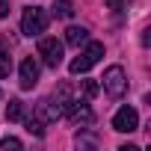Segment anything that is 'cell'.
Returning <instances> with one entry per match:
<instances>
[{"label": "cell", "mask_w": 151, "mask_h": 151, "mask_svg": "<svg viewBox=\"0 0 151 151\" xmlns=\"http://www.w3.org/2000/svg\"><path fill=\"white\" fill-rule=\"evenodd\" d=\"M62 116H68L71 124H92V119H95V113H92V107L86 101H74V98L65 104Z\"/></svg>", "instance_id": "277c9868"}, {"label": "cell", "mask_w": 151, "mask_h": 151, "mask_svg": "<svg viewBox=\"0 0 151 151\" xmlns=\"http://www.w3.org/2000/svg\"><path fill=\"white\" fill-rule=\"evenodd\" d=\"M136 127H139V116H136L133 107H122V110L113 116V130H119V133H133Z\"/></svg>", "instance_id": "5b68a950"}, {"label": "cell", "mask_w": 151, "mask_h": 151, "mask_svg": "<svg viewBox=\"0 0 151 151\" xmlns=\"http://www.w3.org/2000/svg\"><path fill=\"white\" fill-rule=\"evenodd\" d=\"M27 130L36 133V136H45V122H39V119H27Z\"/></svg>", "instance_id": "4fadbf2b"}, {"label": "cell", "mask_w": 151, "mask_h": 151, "mask_svg": "<svg viewBox=\"0 0 151 151\" xmlns=\"http://www.w3.org/2000/svg\"><path fill=\"white\" fill-rule=\"evenodd\" d=\"M104 89H107V95H113V98H122L124 95V89H127V74H124V68L122 65H110L107 71H104Z\"/></svg>", "instance_id": "3957f363"}, {"label": "cell", "mask_w": 151, "mask_h": 151, "mask_svg": "<svg viewBox=\"0 0 151 151\" xmlns=\"http://www.w3.org/2000/svg\"><path fill=\"white\" fill-rule=\"evenodd\" d=\"M39 56L45 59V65L56 68L62 62V45L56 39H39Z\"/></svg>", "instance_id": "8992f818"}, {"label": "cell", "mask_w": 151, "mask_h": 151, "mask_svg": "<svg viewBox=\"0 0 151 151\" xmlns=\"http://www.w3.org/2000/svg\"><path fill=\"white\" fill-rule=\"evenodd\" d=\"M104 3H107V6H110V9H122V6H124V3H127V0H104Z\"/></svg>", "instance_id": "e0dca14e"}, {"label": "cell", "mask_w": 151, "mask_h": 151, "mask_svg": "<svg viewBox=\"0 0 151 151\" xmlns=\"http://www.w3.org/2000/svg\"><path fill=\"white\" fill-rule=\"evenodd\" d=\"M9 15V0H0V18Z\"/></svg>", "instance_id": "ac0fdd59"}, {"label": "cell", "mask_w": 151, "mask_h": 151, "mask_svg": "<svg viewBox=\"0 0 151 151\" xmlns=\"http://www.w3.org/2000/svg\"><path fill=\"white\" fill-rule=\"evenodd\" d=\"M83 95H86V98H95V95H98V83H95V80H83Z\"/></svg>", "instance_id": "9a60e30c"}, {"label": "cell", "mask_w": 151, "mask_h": 151, "mask_svg": "<svg viewBox=\"0 0 151 151\" xmlns=\"http://www.w3.org/2000/svg\"><path fill=\"white\" fill-rule=\"evenodd\" d=\"M18 83H21V89H33V86L39 83V62H36L33 56H24V59H21Z\"/></svg>", "instance_id": "52a82bcc"}, {"label": "cell", "mask_w": 151, "mask_h": 151, "mask_svg": "<svg viewBox=\"0 0 151 151\" xmlns=\"http://www.w3.org/2000/svg\"><path fill=\"white\" fill-rule=\"evenodd\" d=\"M77 145H98L95 136H77Z\"/></svg>", "instance_id": "2e32d148"}, {"label": "cell", "mask_w": 151, "mask_h": 151, "mask_svg": "<svg viewBox=\"0 0 151 151\" xmlns=\"http://www.w3.org/2000/svg\"><path fill=\"white\" fill-rule=\"evenodd\" d=\"M101 56H104V45L101 42H89L83 50H80V56L77 59H71V74H86L95 62H101Z\"/></svg>", "instance_id": "7a4b0ae2"}, {"label": "cell", "mask_w": 151, "mask_h": 151, "mask_svg": "<svg viewBox=\"0 0 151 151\" xmlns=\"http://www.w3.org/2000/svg\"><path fill=\"white\" fill-rule=\"evenodd\" d=\"M47 30V12L42 6H27L21 15V33L24 36H42Z\"/></svg>", "instance_id": "6da1fadb"}, {"label": "cell", "mask_w": 151, "mask_h": 151, "mask_svg": "<svg viewBox=\"0 0 151 151\" xmlns=\"http://www.w3.org/2000/svg\"><path fill=\"white\" fill-rule=\"evenodd\" d=\"M86 42H89V30H83V27H68V30H65V45L80 47V45H86Z\"/></svg>", "instance_id": "9c48e42d"}, {"label": "cell", "mask_w": 151, "mask_h": 151, "mask_svg": "<svg viewBox=\"0 0 151 151\" xmlns=\"http://www.w3.org/2000/svg\"><path fill=\"white\" fill-rule=\"evenodd\" d=\"M21 119H24V101L12 98L9 107H6V122H21Z\"/></svg>", "instance_id": "30bf717a"}, {"label": "cell", "mask_w": 151, "mask_h": 151, "mask_svg": "<svg viewBox=\"0 0 151 151\" xmlns=\"http://www.w3.org/2000/svg\"><path fill=\"white\" fill-rule=\"evenodd\" d=\"M36 119L39 122H59L62 119V107L56 104V98H45V101H39V107H36Z\"/></svg>", "instance_id": "ba28073f"}, {"label": "cell", "mask_w": 151, "mask_h": 151, "mask_svg": "<svg viewBox=\"0 0 151 151\" xmlns=\"http://www.w3.org/2000/svg\"><path fill=\"white\" fill-rule=\"evenodd\" d=\"M9 71H12V56H9V50L0 47V77H9Z\"/></svg>", "instance_id": "7c38bea8"}, {"label": "cell", "mask_w": 151, "mask_h": 151, "mask_svg": "<svg viewBox=\"0 0 151 151\" xmlns=\"http://www.w3.org/2000/svg\"><path fill=\"white\" fill-rule=\"evenodd\" d=\"M53 15H56V18H71V15H74L71 0H56V3H53Z\"/></svg>", "instance_id": "8fae6325"}, {"label": "cell", "mask_w": 151, "mask_h": 151, "mask_svg": "<svg viewBox=\"0 0 151 151\" xmlns=\"http://www.w3.org/2000/svg\"><path fill=\"white\" fill-rule=\"evenodd\" d=\"M6 148H15V151H18V148H24V145H21V139H15V136H3V139H0V151H6Z\"/></svg>", "instance_id": "5bb4252c"}]
</instances>
